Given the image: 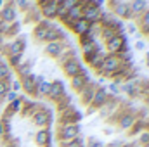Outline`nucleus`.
<instances>
[{"instance_id":"nucleus-21","label":"nucleus","mask_w":149,"mask_h":147,"mask_svg":"<svg viewBox=\"0 0 149 147\" xmlns=\"http://www.w3.org/2000/svg\"><path fill=\"white\" fill-rule=\"evenodd\" d=\"M23 109V97H17L16 101H12L9 106H7V109H5V114H9V116H16L17 112H21Z\"/></svg>"},{"instance_id":"nucleus-30","label":"nucleus","mask_w":149,"mask_h":147,"mask_svg":"<svg viewBox=\"0 0 149 147\" xmlns=\"http://www.w3.org/2000/svg\"><path fill=\"white\" fill-rule=\"evenodd\" d=\"M81 10H83V7H81V5H74V7H71V9L68 10V17H70L71 21L80 19V17H81Z\"/></svg>"},{"instance_id":"nucleus-17","label":"nucleus","mask_w":149,"mask_h":147,"mask_svg":"<svg viewBox=\"0 0 149 147\" xmlns=\"http://www.w3.org/2000/svg\"><path fill=\"white\" fill-rule=\"evenodd\" d=\"M21 81V90H24L28 95H35V88H37V85H35V74H28V76H24V78H21L19 80Z\"/></svg>"},{"instance_id":"nucleus-36","label":"nucleus","mask_w":149,"mask_h":147,"mask_svg":"<svg viewBox=\"0 0 149 147\" xmlns=\"http://www.w3.org/2000/svg\"><path fill=\"white\" fill-rule=\"evenodd\" d=\"M14 2H16V5L19 9H30L31 7V2L30 0H14Z\"/></svg>"},{"instance_id":"nucleus-22","label":"nucleus","mask_w":149,"mask_h":147,"mask_svg":"<svg viewBox=\"0 0 149 147\" xmlns=\"http://www.w3.org/2000/svg\"><path fill=\"white\" fill-rule=\"evenodd\" d=\"M120 90L127 92L128 95H137V94H139V83H137V81H134V80H127V81L121 85V88H120Z\"/></svg>"},{"instance_id":"nucleus-41","label":"nucleus","mask_w":149,"mask_h":147,"mask_svg":"<svg viewBox=\"0 0 149 147\" xmlns=\"http://www.w3.org/2000/svg\"><path fill=\"white\" fill-rule=\"evenodd\" d=\"M135 49H137V50H144V49H146V43H144V42H137V43H135Z\"/></svg>"},{"instance_id":"nucleus-47","label":"nucleus","mask_w":149,"mask_h":147,"mask_svg":"<svg viewBox=\"0 0 149 147\" xmlns=\"http://www.w3.org/2000/svg\"><path fill=\"white\" fill-rule=\"evenodd\" d=\"M148 66H149V54H148Z\"/></svg>"},{"instance_id":"nucleus-13","label":"nucleus","mask_w":149,"mask_h":147,"mask_svg":"<svg viewBox=\"0 0 149 147\" xmlns=\"http://www.w3.org/2000/svg\"><path fill=\"white\" fill-rule=\"evenodd\" d=\"M24 50V40L23 38H14L12 42H9L5 45V52L9 55H14V54H23Z\"/></svg>"},{"instance_id":"nucleus-26","label":"nucleus","mask_w":149,"mask_h":147,"mask_svg":"<svg viewBox=\"0 0 149 147\" xmlns=\"http://www.w3.org/2000/svg\"><path fill=\"white\" fill-rule=\"evenodd\" d=\"M49 90H50V81H43V83H40L37 85V88H35V95H38L40 99H43V97H47L49 95Z\"/></svg>"},{"instance_id":"nucleus-7","label":"nucleus","mask_w":149,"mask_h":147,"mask_svg":"<svg viewBox=\"0 0 149 147\" xmlns=\"http://www.w3.org/2000/svg\"><path fill=\"white\" fill-rule=\"evenodd\" d=\"M146 10H148V2L146 0H132L130 2V17L139 19Z\"/></svg>"},{"instance_id":"nucleus-31","label":"nucleus","mask_w":149,"mask_h":147,"mask_svg":"<svg viewBox=\"0 0 149 147\" xmlns=\"http://www.w3.org/2000/svg\"><path fill=\"white\" fill-rule=\"evenodd\" d=\"M139 21V24H141V28H142V31L144 33H149V9L137 19Z\"/></svg>"},{"instance_id":"nucleus-5","label":"nucleus","mask_w":149,"mask_h":147,"mask_svg":"<svg viewBox=\"0 0 149 147\" xmlns=\"http://www.w3.org/2000/svg\"><path fill=\"white\" fill-rule=\"evenodd\" d=\"M95 90H97V88H95V85H94L92 81H88V83H87L80 92H78V94H80V101H81V104H83V106H87V107H88V106L92 104V99H94Z\"/></svg>"},{"instance_id":"nucleus-18","label":"nucleus","mask_w":149,"mask_h":147,"mask_svg":"<svg viewBox=\"0 0 149 147\" xmlns=\"http://www.w3.org/2000/svg\"><path fill=\"white\" fill-rule=\"evenodd\" d=\"M106 55H108V54H104L102 50H97V52H94L92 55L85 57V61L88 62V66H90V68L99 69V68H101V64H102V61L106 59Z\"/></svg>"},{"instance_id":"nucleus-46","label":"nucleus","mask_w":149,"mask_h":147,"mask_svg":"<svg viewBox=\"0 0 149 147\" xmlns=\"http://www.w3.org/2000/svg\"><path fill=\"white\" fill-rule=\"evenodd\" d=\"M2 7H3V0H0V9H2Z\"/></svg>"},{"instance_id":"nucleus-44","label":"nucleus","mask_w":149,"mask_h":147,"mask_svg":"<svg viewBox=\"0 0 149 147\" xmlns=\"http://www.w3.org/2000/svg\"><path fill=\"white\" fill-rule=\"evenodd\" d=\"M50 2L56 3V5H61V3H63V0H50Z\"/></svg>"},{"instance_id":"nucleus-20","label":"nucleus","mask_w":149,"mask_h":147,"mask_svg":"<svg viewBox=\"0 0 149 147\" xmlns=\"http://www.w3.org/2000/svg\"><path fill=\"white\" fill-rule=\"evenodd\" d=\"M88 26H90V23H87L83 17H80V19H76V21L73 23L71 30H73L78 37H81V35H85V33L88 31Z\"/></svg>"},{"instance_id":"nucleus-12","label":"nucleus","mask_w":149,"mask_h":147,"mask_svg":"<svg viewBox=\"0 0 149 147\" xmlns=\"http://www.w3.org/2000/svg\"><path fill=\"white\" fill-rule=\"evenodd\" d=\"M135 121H137V118H135L134 112H123V114L118 116V126H120V130H130Z\"/></svg>"},{"instance_id":"nucleus-29","label":"nucleus","mask_w":149,"mask_h":147,"mask_svg":"<svg viewBox=\"0 0 149 147\" xmlns=\"http://www.w3.org/2000/svg\"><path fill=\"white\" fill-rule=\"evenodd\" d=\"M10 68H9V64H5V62H0V81H10Z\"/></svg>"},{"instance_id":"nucleus-3","label":"nucleus","mask_w":149,"mask_h":147,"mask_svg":"<svg viewBox=\"0 0 149 147\" xmlns=\"http://www.w3.org/2000/svg\"><path fill=\"white\" fill-rule=\"evenodd\" d=\"M101 7H97L95 3H92V5H85L83 7V10H81V17L87 21V23H99V19H101Z\"/></svg>"},{"instance_id":"nucleus-24","label":"nucleus","mask_w":149,"mask_h":147,"mask_svg":"<svg viewBox=\"0 0 149 147\" xmlns=\"http://www.w3.org/2000/svg\"><path fill=\"white\" fill-rule=\"evenodd\" d=\"M99 35L102 38V42L108 43V42H109L111 38H114L118 33H116V30H114L113 26H102V24H101V33H99Z\"/></svg>"},{"instance_id":"nucleus-25","label":"nucleus","mask_w":149,"mask_h":147,"mask_svg":"<svg viewBox=\"0 0 149 147\" xmlns=\"http://www.w3.org/2000/svg\"><path fill=\"white\" fill-rule=\"evenodd\" d=\"M73 57H74V50H73V49H70V47H64V50H63L56 59H57V62H59V64H64V62H68V61H70V59H73Z\"/></svg>"},{"instance_id":"nucleus-32","label":"nucleus","mask_w":149,"mask_h":147,"mask_svg":"<svg viewBox=\"0 0 149 147\" xmlns=\"http://www.w3.org/2000/svg\"><path fill=\"white\" fill-rule=\"evenodd\" d=\"M23 62V54H14V55H9V68H16Z\"/></svg>"},{"instance_id":"nucleus-35","label":"nucleus","mask_w":149,"mask_h":147,"mask_svg":"<svg viewBox=\"0 0 149 147\" xmlns=\"http://www.w3.org/2000/svg\"><path fill=\"white\" fill-rule=\"evenodd\" d=\"M7 90H10V81H0V99L5 95Z\"/></svg>"},{"instance_id":"nucleus-48","label":"nucleus","mask_w":149,"mask_h":147,"mask_svg":"<svg viewBox=\"0 0 149 147\" xmlns=\"http://www.w3.org/2000/svg\"><path fill=\"white\" fill-rule=\"evenodd\" d=\"M0 62H2V59H0Z\"/></svg>"},{"instance_id":"nucleus-39","label":"nucleus","mask_w":149,"mask_h":147,"mask_svg":"<svg viewBox=\"0 0 149 147\" xmlns=\"http://www.w3.org/2000/svg\"><path fill=\"white\" fill-rule=\"evenodd\" d=\"M10 90L17 94V92L21 90V81H10Z\"/></svg>"},{"instance_id":"nucleus-45","label":"nucleus","mask_w":149,"mask_h":147,"mask_svg":"<svg viewBox=\"0 0 149 147\" xmlns=\"http://www.w3.org/2000/svg\"><path fill=\"white\" fill-rule=\"evenodd\" d=\"M38 5H43V3H47V2H50V0H37Z\"/></svg>"},{"instance_id":"nucleus-34","label":"nucleus","mask_w":149,"mask_h":147,"mask_svg":"<svg viewBox=\"0 0 149 147\" xmlns=\"http://www.w3.org/2000/svg\"><path fill=\"white\" fill-rule=\"evenodd\" d=\"M3 97H5V101H7V104H10V102H12V101H16V99H17L19 95H17L16 92H12V90H7Z\"/></svg>"},{"instance_id":"nucleus-4","label":"nucleus","mask_w":149,"mask_h":147,"mask_svg":"<svg viewBox=\"0 0 149 147\" xmlns=\"http://www.w3.org/2000/svg\"><path fill=\"white\" fill-rule=\"evenodd\" d=\"M109 99V95H108V92H106V88L104 87H101V88H97L95 90V94H94V99H92V107L88 109V114H92L94 109H101L104 104H106V101Z\"/></svg>"},{"instance_id":"nucleus-28","label":"nucleus","mask_w":149,"mask_h":147,"mask_svg":"<svg viewBox=\"0 0 149 147\" xmlns=\"http://www.w3.org/2000/svg\"><path fill=\"white\" fill-rule=\"evenodd\" d=\"M16 71L19 74V78H24V76L31 74V62H21L19 66H16Z\"/></svg>"},{"instance_id":"nucleus-9","label":"nucleus","mask_w":149,"mask_h":147,"mask_svg":"<svg viewBox=\"0 0 149 147\" xmlns=\"http://www.w3.org/2000/svg\"><path fill=\"white\" fill-rule=\"evenodd\" d=\"M111 9V14L116 16L118 19H128L130 17V3H127V2H116Z\"/></svg>"},{"instance_id":"nucleus-6","label":"nucleus","mask_w":149,"mask_h":147,"mask_svg":"<svg viewBox=\"0 0 149 147\" xmlns=\"http://www.w3.org/2000/svg\"><path fill=\"white\" fill-rule=\"evenodd\" d=\"M31 121H33V125L38 126V128H45V126H49V123H50V112L47 109H38L33 116H31Z\"/></svg>"},{"instance_id":"nucleus-37","label":"nucleus","mask_w":149,"mask_h":147,"mask_svg":"<svg viewBox=\"0 0 149 147\" xmlns=\"http://www.w3.org/2000/svg\"><path fill=\"white\" fill-rule=\"evenodd\" d=\"M74 5H76V0H63V3H61V7H63L64 10H70Z\"/></svg>"},{"instance_id":"nucleus-19","label":"nucleus","mask_w":149,"mask_h":147,"mask_svg":"<svg viewBox=\"0 0 149 147\" xmlns=\"http://www.w3.org/2000/svg\"><path fill=\"white\" fill-rule=\"evenodd\" d=\"M35 142L40 147L49 146V142H50V132H49V128H40L38 130L37 133H35Z\"/></svg>"},{"instance_id":"nucleus-38","label":"nucleus","mask_w":149,"mask_h":147,"mask_svg":"<svg viewBox=\"0 0 149 147\" xmlns=\"http://www.w3.org/2000/svg\"><path fill=\"white\" fill-rule=\"evenodd\" d=\"M9 28H10V23H5V21L0 19V35H7Z\"/></svg>"},{"instance_id":"nucleus-40","label":"nucleus","mask_w":149,"mask_h":147,"mask_svg":"<svg viewBox=\"0 0 149 147\" xmlns=\"http://www.w3.org/2000/svg\"><path fill=\"white\" fill-rule=\"evenodd\" d=\"M109 90H111V94H114V95L120 94V87H118L116 83H109Z\"/></svg>"},{"instance_id":"nucleus-2","label":"nucleus","mask_w":149,"mask_h":147,"mask_svg":"<svg viewBox=\"0 0 149 147\" xmlns=\"http://www.w3.org/2000/svg\"><path fill=\"white\" fill-rule=\"evenodd\" d=\"M59 142H71L73 139H76L80 135V125H64L59 126Z\"/></svg>"},{"instance_id":"nucleus-33","label":"nucleus","mask_w":149,"mask_h":147,"mask_svg":"<svg viewBox=\"0 0 149 147\" xmlns=\"http://www.w3.org/2000/svg\"><path fill=\"white\" fill-rule=\"evenodd\" d=\"M139 146L142 147H149V132H141V135H139V142H137Z\"/></svg>"},{"instance_id":"nucleus-10","label":"nucleus","mask_w":149,"mask_h":147,"mask_svg":"<svg viewBox=\"0 0 149 147\" xmlns=\"http://www.w3.org/2000/svg\"><path fill=\"white\" fill-rule=\"evenodd\" d=\"M64 47H68L63 40H57V42H50V43H47L45 45V54L49 55V57H57L63 50H64Z\"/></svg>"},{"instance_id":"nucleus-8","label":"nucleus","mask_w":149,"mask_h":147,"mask_svg":"<svg viewBox=\"0 0 149 147\" xmlns=\"http://www.w3.org/2000/svg\"><path fill=\"white\" fill-rule=\"evenodd\" d=\"M63 69H64V74H66V76L73 78V76H76V74L81 73L83 66L78 62V59H76V57H73V59H70L68 62H64V64H63Z\"/></svg>"},{"instance_id":"nucleus-11","label":"nucleus","mask_w":149,"mask_h":147,"mask_svg":"<svg viewBox=\"0 0 149 147\" xmlns=\"http://www.w3.org/2000/svg\"><path fill=\"white\" fill-rule=\"evenodd\" d=\"M63 95H64V85H63V81H59V80L52 81V83H50V90H49V95H47V97H49L50 101L57 102Z\"/></svg>"},{"instance_id":"nucleus-14","label":"nucleus","mask_w":149,"mask_h":147,"mask_svg":"<svg viewBox=\"0 0 149 147\" xmlns=\"http://www.w3.org/2000/svg\"><path fill=\"white\" fill-rule=\"evenodd\" d=\"M90 80H88V74H87V71L85 69H81V73L76 74V76H73L71 78V88H73L74 92H80L87 83H88Z\"/></svg>"},{"instance_id":"nucleus-23","label":"nucleus","mask_w":149,"mask_h":147,"mask_svg":"<svg viewBox=\"0 0 149 147\" xmlns=\"http://www.w3.org/2000/svg\"><path fill=\"white\" fill-rule=\"evenodd\" d=\"M97 50H101V47H99V43L94 40V42H88V43H83L81 45V54L85 55V57H88V55H92L94 52H97Z\"/></svg>"},{"instance_id":"nucleus-42","label":"nucleus","mask_w":149,"mask_h":147,"mask_svg":"<svg viewBox=\"0 0 149 147\" xmlns=\"http://www.w3.org/2000/svg\"><path fill=\"white\" fill-rule=\"evenodd\" d=\"M135 31H137V30H135V26H134V24H132V26H128V33H130V35H134Z\"/></svg>"},{"instance_id":"nucleus-27","label":"nucleus","mask_w":149,"mask_h":147,"mask_svg":"<svg viewBox=\"0 0 149 147\" xmlns=\"http://www.w3.org/2000/svg\"><path fill=\"white\" fill-rule=\"evenodd\" d=\"M85 139L81 135H78L76 139H73L71 142H59V147H85Z\"/></svg>"},{"instance_id":"nucleus-15","label":"nucleus","mask_w":149,"mask_h":147,"mask_svg":"<svg viewBox=\"0 0 149 147\" xmlns=\"http://www.w3.org/2000/svg\"><path fill=\"white\" fill-rule=\"evenodd\" d=\"M40 14H42V17L43 19H54V17H57V5L56 3H52V2H47V3H43V5H40Z\"/></svg>"},{"instance_id":"nucleus-16","label":"nucleus","mask_w":149,"mask_h":147,"mask_svg":"<svg viewBox=\"0 0 149 147\" xmlns=\"http://www.w3.org/2000/svg\"><path fill=\"white\" fill-rule=\"evenodd\" d=\"M0 19L5 23H14L16 21V7L12 3H5L0 9Z\"/></svg>"},{"instance_id":"nucleus-1","label":"nucleus","mask_w":149,"mask_h":147,"mask_svg":"<svg viewBox=\"0 0 149 147\" xmlns=\"http://www.w3.org/2000/svg\"><path fill=\"white\" fill-rule=\"evenodd\" d=\"M123 64H128V62H123L120 55H109V54H108V55H106V59L102 61L101 68L97 69V73L104 74V76H109V74L114 73L116 69H120Z\"/></svg>"},{"instance_id":"nucleus-43","label":"nucleus","mask_w":149,"mask_h":147,"mask_svg":"<svg viewBox=\"0 0 149 147\" xmlns=\"http://www.w3.org/2000/svg\"><path fill=\"white\" fill-rule=\"evenodd\" d=\"M104 2H106V0H95V5H97V7H101Z\"/></svg>"}]
</instances>
